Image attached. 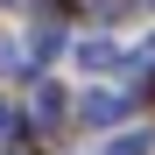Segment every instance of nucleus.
I'll list each match as a JSON object with an SVG mask.
<instances>
[{
    "label": "nucleus",
    "mask_w": 155,
    "mask_h": 155,
    "mask_svg": "<svg viewBox=\"0 0 155 155\" xmlns=\"http://www.w3.org/2000/svg\"><path fill=\"white\" fill-rule=\"evenodd\" d=\"M57 49H64V28H35V64H49Z\"/></svg>",
    "instance_id": "nucleus-3"
},
{
    "label": "nucleus",
    "mask_w": 155,
    "mask_h": 155,
    "mask_svg": "<svg viewBox=\"0 0 155 155\" xmlns=\"http://www.w3.org/2000/svg\"><path fill=\"white\" fill-rule=\"evenodd\" d=\"M78 64H85V71H106V64H113V42H85V49H78Z\"/></svg>",
    "instance_id": "nucleus-2"
},
{
    "label": "nucleus",
    "mask_w": 155,
    "mask_h": 155,
    "mask_svg": "<svg viewBox=\"0 0 155 155\" xmlns=\"http://www.w3.org/2000/svg\"><path fill=\"white\" fill-rule=\"evenodd\" d=\"M7 127H14V120H7V106H0V134H7Z\"/></svg>",
    "instance_id": "nucleus-4"
},
{
    "label": "nucleus",
    "mask_w": 155,
    "mask_h": 155,
    "mask_svg": "<svg viewBox=\"0 0 155 155\" xmlns=\"http://www.w3.org/2000/svg\"><path fill=\"white\" fill-rule=\"evenodd\" d=\"M85 120H92V127L120 120V99H113V92H85Z\"/></svg>",
    "instance_id": "nucleus-1"
}]
</instances>
